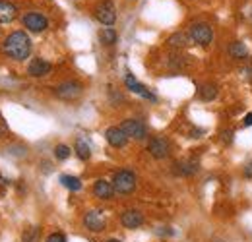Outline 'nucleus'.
<instances>
[{"mask_svg":"<svg viewBox=\"0 0 252 242\" xmlns=\"http://www.w3.org/2000/svg\"><path fill=\"white\" fill-rule=\"evenodd\" d=\"M251 20H252V16H251Z\"/></svg>","mask_w":252,"mask_h":242,"instance_id":"32","label":"nucleus"},{"mask_svg":"<svg viewBox=\"0 0 252 242\" xmlns=\"http://www.w3.org/2000/svg\"><path fill=\"white\" fill-rule=\"evenodd\" d=\"M121 223L125 229H138L144 225V213L138 210H126L121 215Z\"/></svg>","mask_w":252,"mask_h":242,"instance_id":"12","label":"nucleus"},{"mask_svg":"<svg viewBox=\"0 0 252 242\" xmlns=\"http://www.w3.org/2000/svg\"><path fill=\"white\" fill-rule=\"evenodd\" d=\"M148 151L156 159H165L171 151V146H169V142L165 138H152L150 144H148Z\"/></svg>","mask_w":252,"mask_h":242,"instance_id":"9","label":"nucleus"},{"mask_svg":"<svg viewBox=\"0 0 252 242\" xmlns=\"http://www.w3.org/2000/svg\"><path fill=\"white\" fill-rule=\"evenodd\" d=\"M95 18L103 24V26H113L117 22V8L111 0H103L101 4H97L95 8Z\"/></svg>","mask_w":252,"mask_h":242,"instance_id":"4","label":"nucleus"},{"mask_svg":"<svg viewBox=\"0 0 252 242\" xmlns=\"http://www.w3.org/2000/svg\"><path fill=\"white\" fill-rule=\"evenodd\" d=\"M105 138H107L109 146H113V148H125L126 142H128V136L123 132L121 126H111V128H107Z\"/></svg>","mask_w":252,"mask_h":242,"instance_id":"11","label":"nucleus"},{"mask_svg":"<svg viewBox=\"0 0 252 242\" xmlns=\"http://www.w3.org/2000/svg\"><path fill=\"white\" fill-rule=\"evenodd\" d=\"M0 136H2V128H0Z\"/></svg>","mask_w":252,"mask_h":242,"instance_id":"31","label":"nucleus"},{"mask_svg":"<svg viewBox=\"0 0 252 242\" xmlns=\"http://www.w3.org/2000/svg\"><path fill=\"white\" fill-rule=\"evenodd\" d=\"M198 97H200L202 101H212V99L218 97V88H216L214 84H204V86H200V90H198Z\"/></svg>","mask_w":252,"mask_h":242,"instance_id":"20","label":"nucleus"},{"mask_svg":"<svg viewBox=\"0 0 252 242\" xmlns=\"http://www.w3.org/2000/svg\"><path fill=\"white\" fill-rule=\"evenodd\" d=\"M190 39L196 45L208 47L214 41V31H212V28L208 24H192L190 26Z\"/></svg>","mask_w":252,"mask_h":242,"instance_id":"3","label":"nucleus"},{"mask_svg":"<svg viewBox=\"0 0 252 242\" xmlns=\"http://www.w3.org/2000/svg\"><path fill=\"white\" fill-rule=\"evenodd\" d=\"M94 194L95 198L99 200H111L113 194H115V188H113V182H107V181H97L94 184Z\"/></svg>","mask_w":252,"mask_h":242,"instance_id":"15","label":"nucleus"},{"mask_svg":"<svg viewBox=\"0 0 252 242\" xmlns=\"http://www.w3.org/2000/svg\"><path fill=\"white\" fill-rule=\"evenodd\" d=\"M245 177H247V179H252V161L245 167Z\"/></svg>","mask_w":252,"mask_h":242,"instance_id":"26","label":"nucleus"},{"mask_svg":"<svg viewBox=\"0 0 252 242\" xmlns=\"http://www.w3.org/2000/svg\"><path fill=\"white\" fill-rule=\"evenodd\" d=\"M229 55H231L233 59H241V60H245V59L249 57V49H247V45H245V43L235 41V43H231V45H229Z\"/></svg>","mask_w":252,"mask_h":242,"instance_id":"18","label":"nucleus"},{"mask_svg":"<svg viewBox=\"0 0 252 242\" xmlns=\"http://www.w3.org/2000/svg\"><path fill=\"white\" fill-rule=\"evenodd\" d=\"M82 91H84L82 84H78V82H63L61 86L55 88V95L59 99H64V101H74L82 95Z\"/></svg>","mask_w":252,"mask_h":242,"instance_id":"7","label":"nucleus"},{"mask_svg":"<svg viewBox=\"0 0 252 242\" xmlns=\"http://www.w3.org/2000/svg\"><path fill=\"white\" fill-rule=\"evenodd\" d=\"M51 70H53L51 62L43 60V59H35V60H32L30 66H28V74L33 76V78H43V76L51 74Z\"/></svg>","mask_w":252,"mask_h":242,"instance_id":"14","label":"nucleus"},{"mask_svg":"<svg viewBox=\"0 0 252 242\" xmlns=\"http://www.w3.org/2000/svg\"><path fill=\"white\" fill-rule=\"evenodd\" d=\"M61 182H63L64 188H68V190H72V192H78V190L82 188V181H80L78 177H70V175H63V177H61Z\"/></svg>","mask_w":252,"mask_h":242,"instance_id":"21","label":"nucleus"},{"mask_svg":"<svg viewBox=\"0 0 252 242\" xmlns=\"http://www.w3.org/2000/svg\"><path fill=\"white\" fill-rule=\"evenodd\" d=\"M99 39H101L103 45H115L117 39H119V35H117V31L115 30L105 28V30H101V33H99Z\"/></svg>","mask_w":252,"mask_h":242,"instance_id":"23","label":"nucleus"},{"mask_svg":"<svg viewBox=\"0 0 252 242\" xmlns=\"http://www.w3.org/2000/svg\"><path fill=\"white\" fill-rule=\"evenodd\" d=\"M167 43H169V47H173V49H185V47H189L190 43V35L187 33H173L169 39H167Z\"/></svg>","mask_w":252,"mask_h":242,"instance_id":"17","label":"nucleus"},{"mask_svg":"<svg viewBox=\"0 0 252 242\" xmlns=\"http://www.w3.org/2000/svg\"><path fill=\"white\" fill-rule=\"evenodd\" d=\"M105 242H123V241H119V239H109V241H105Z\"/></svg>","mask_w":252,"mask_h":242,"instance_id":"29","label":"nucleus"},{"mask_svg":"<svg viewBox=\"0 0 252 242\" xmlns=\"http://www.w3.org/2000/svg\"><path fill=\"white\" fill-rule=\"evenodd\" d=\"M223 140H225V142H233V132H231V130H229V132L225 130V132H223Z\"/></svg>","mask_w":252,"mask_h":242,"instance_id":"27","label":"nucleus"},{"mask_svg":"<svg viewBox=\"0 0 252 242\" xmlns=\"http://www.w3.org/2000/svg\"><path fill=\"white\" fill-rule=\"evenodd\" d=\"M76 155L82 159V161H88L90 157H92V148H90V144L84 140V138H78L76 140Z\"/></svg>","mask_w":252,"mask_h":242,"instance_id":"19","label":"nucleus"},{"mask_svg":"<svg viewBox=\"0 0 252 242\" xmlns=\"http://www.w3.org/2000/svg\"><path fill=\"white\" fill-rule=\"evenodd\" d=\"M84 227H86L88 231H92V233H101V231H105L107 219H105L103 212L92 210V212L86 213V215H84Z\"/></svg>","mask_w":252,"mask_h":242,"instance_id":"6","label":"nucleus"},{"mask_svg":"<svg viewBox=\"0 0 252 242\" xmlns=\"http://www.w3.org/2000/svg\"><path fill=\"white\" fill-rule=\"evenodd\" d=\"M47 242H66V237H64L63 233H53V235L47 239Z\"/></svg>","mask_w":252,"mask_h":242,"instance_id":"25","label":"nucleus"},{"mask_svg":"<svg viewBox=\"0 0 252 242\" xmlns=\"http://www.w3.org/2000/svg\"><path fill=\"white\" fill-rule=\"evenodd\" d=\"M16 16H18V8L12 2L0 0V24H10L16 20Z\"/></svg>","mask_w":252,"mask_h":242,"instance_id":"16","label":"nucleus"},{"mask_svg":"<svg viewBox=\"0 0 252 242\" xmlns=\"http://www.w3.org/2000/svg\"><path fill=\"white\" fill-rule=\"evenodd\" d=\"M245 126H252V113L245 117Z\"/></svg>","mask_w":252,"mask_h":242,"instance_id":"28","label":"nucleus"},{"mask_svg":"<svg viewBox=\"0 0 252 242\" xmlns=\"http://www.w3.org/2000/svg\"><path fill=\"white\" fill-rule=\"evenodd\" d=\"M41 239V227H30L22 233V242H39Z\"/></svg>","mask_w":252,"mask_h":242,"instance_id":"22","label":"nucleus"},{"mask_svg":"<svg viewBox=\"0 0 252 242\" xmlns=\"http://www.w3.org/2000/svg\"><path fill=\"white\" fill-rule=\"evenodd\" d=\"M214 242H223V241H220V239H216V241H214Z\"/></svg>","mask_w":252,"mask_h":242,"instance_id":"30","label":"nucleus"},{"mask_svg":"<svg viewBox=\"0 0 252 242\" xmlns=\"http://www.w3.org/2000/svg\"><path fill=\"white\" fill-rule=\"evenodd\" d=\"M2 51L14 60H26L32 55V39L24 31H14L4 39Z\"/></svg>","mask_w":252,"mask_h":242,"instance_id":"1","label":"nucleus"},{"mask_svg":"<svg viewBox=\"0 0 252 242\" xmlns=\"http://www.w3.org/2000/svg\"><path fill=\"white\" fill-rule=\"evenodd\" d=\"M125 84H126V88L132 91V93H138L140 97H144V99H150V101H158V97L152 93V91L148 90L146 86H142L132 74H126V78H125Z\"/></svg>","mask_w":252,"mask_h":242,"instance_id":"10","label":"nucleus"},{"mask_svg":"<svg viewBox=\"0 0 252 242\" xmlns=\"http://www.w3.org/2000/svg\"><path fill=\"white\" fill-rule=\"evenodd\" d=\"M55 157H57V159H61V161L68 159V157H70V148H68V146H64V144L57 146V148H55Z\"/></svg>","mask_w":252,"mask_h":242,"instance_id":"24","label":"nucleus"},{"mask_svg":"<svg viewBox=\"0 0 252 242\" xmlns=\"http://www.w3.org/2000/svg\"><path fill=\"white\" fill-rule=\"evenodd\" d=\"M123 132H125L128 138H134V140H146L148 138V128L142 121H136V119H126L121 124Z\"/></svg>","mask_w":252,"mask_h":242,"instance_id":"5","label":"nucleus"},{"mask_svg":"<svg viewBox=\"0 0 252 242\" xmlns=\"http://www.w3.org/2000/svg\"><path fill=\"white\" fill-rule=\"evenodd\" d=\"M24 26L30 31H33V33H41V31H45L49 28V22H47V18L43 14L30 12V14L24 16Z\"/></svg>","mask_w":252,"mask_h":242,"instance_id":"8","label":"nucleus"},{"mask_svg":"<svg viewBox=\"0 0 252 242\" xmlns=\"http://www.w3.org/2000/svg\"><path fill=\"white\" fill-rule=\"evenodd\" d=\"M200 171V163L196 159H183L179 163H175V173L179 177H192Z\"/></svg>","mask_w":252,"mask_h":242,"instance_id":"13","label":"nucleus"},{"mask_svg":"<svg viewBox=\"0 0 252 242\" xmlns=\"http://www.w3.org/2000/svg\"><path fill=\"white\" fill-rule=\"evenodd\" d=\"M113 188L117 194H132L136 190V175L132 171H119L113 177Z\"/></svg>","mask_w":252,"mask_h":242,"instance_id":"2","label":"nucleus"}]
</instances>
